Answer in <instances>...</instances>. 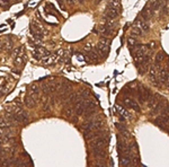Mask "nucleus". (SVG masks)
Here are the masks:
<instances>
[{"label": "nucleus", "mask_w": 169, "mask_h": 167, "mask_svg": "<svg viewBox=\"0 0 169 167\" xmlns=\"http://www.w3.org/2000/svg\"><path fill=\"white\" fill-rule=\"evenodd\" d=\"M28 95L32 97V98H34L36 102L38 101V97H39V87H38L37 85H32L31 87H29V91H28Z\"/></svg>", "instance_id": "obj_6"}, {"label": "nucleus", "mask_w": 169, "mask_h": 167, "mask_svg": "<svg viewBox=\"0 0 169 167\" xmlns=\"http://www.w3.org/2000/svg\"><path fill=\"white\" fill-rule=\"evenodd\" d=\"M157 46H158V44H157L156 42H150V43H149V45H148V49H150V50H154V49H157Z\"/></svg>", "instance_id": "obj_32"}, {"label": "nucleus", "mask_w": 169, "mask_h": 167, "mask_svg": "<svg viewBox=\"0 0 169 167\" xmlns=\"http://www.w3.org/2000/svg\"><path fill=\"white\" fill-rule=\"evenodd\" d=\"M108 51H110V42L106 38H102L97 46H96V52L98 53V56H102V58H106L108 54Z\"/></svg>", "instance_id": "obj_1"}, {"label": "nucleus", "mask_w": 169, "mask_h": 167, "mask_svg": "<svg viewBox=\"0 0 169 167\" xmlns=\"http://www.w3.org/2000/svg\"><path fill=\"white\" fill-rule=\"evenodd\" d=\"M83 49H85V51H87V52H89V51H92V50H93V44H92L90 42H87Z\"/></svg>", "instance_id": "obj_31"}, {"label": "nucleus", "mask_w": 169, "mask_h": 167, "mask_svg": "<svg viewBox=\"0 0 169 167\" xmlns=\"http://www.w3.org/2000/svg\"><path fill=\"white\" fill-rule=\"evenodd\" d=\"M120 165L123 167L132 166V160L130 155H121V157H120Z\"/></svg>", "instance_id": "obj_8"}, {"label": "nucleus", "mask_w": 169, "mask_h": 167, "mask_svg": "<svg viewBox=\"0 0 169 167\" xmlns=\"http://www.w3.org/2000/svg\"><path fill=\"white\" fill-rule=\"evenodd\" d=\"M128 43H129V48H130L131 51H133L134 46L138 44V43H136V38H135V37H132V36L128 38Z\"/></svg>", "instance_id": "obj_23"}, {"label": "nucleus", "mask_w": 169, "mask_h": 167, "mask_svg": "<svg viewBox=\"0 0 169 167\" xmlns=\"http://www.w3.org/2000/svg\"><path fill=\"white\" fill-rule=\"evenodd\" d=\"M135 26H138L139 28H141V30L143 31V33H144V32H149V30H150V26H149L148 21L143 20L142 18L136 20V25H135Z\"/></svg>", "instance_id": "obj_9"}, {"label": "nucleus", "mask_w": 169, "mask_h": 167, "mask_svg": "<svg viewBox=\"0 0 169 167\" xmlns=\"http://www.w3.org/2000/svg\"><path fill=\"white\" fill-rule=\"evenodd\" d=\"M118 11L120 10H116V9H112V8H107L105 15H104V20H114V19L117 18L118 16Z\"/></svg>", "instance_id": "obj_4"}, {"label": "nucleus", "mask_w": 169, "mask_h": 167, "mask_svg": "<svg viewBox=\"0 0 169 167\" xmlns=\"http://www.w3.org/2000/svg\"><path fill=\"white\" fill-rule=\"evenodd\" d=\"M63 114H64L67 117H71V116H73V114H75V110H73L72 106H69V107H67V109L64 110Z\"/></svg>", "instance_id": "obj_22"}, {"label": "nucleus", "mask_w": 169, "mask_h": 167, "mask_svg": "<svg viewBox=\"0 0 169 167\" xmlns=\"http://www.w3.org/2000/svg\"><path fill=\"white\" fill-rule=\"evenodd\" d=\"M0 6L3 9H8V7H9V0H0Z\"/></svg>", "instance_id": "obj_27"}, {"label": "nucleus", "mask_w": 169, "mask_h": 167, "mask_svg": "<svg viewBox=\"0 0 169 167\" xmlns=\"http://www.w3.org/2000/svg\"><path fill=\"white\" fill-rule=\"evenodd\" d=\"M33 54H34V58H35V59L39 60V59H42L43 56H49L50 52H47V50H46L45 48H43V46H36Z\"/></svg>", "instance_id": "obj_3"}, {"label": "nucleus", "mask_w": 169, "mask_h": 167, "mask_svg": "<svg viewBox=\"0 0 169 167\" xmlns=\"http://www.w3.org/2000/svg\"><path fill=\"white\" fill-rule=\"evenodd\" d=\"M72 122H73V123H78V117H77V116H73V117H72Z\"/></svg>", "instance_id": "obj_35"}, {"label": "nucleus", "mask_w": 169, "mask_h": 167, "mask_svg": "<svg viewBox=\"0 0 169 167\" xmlns=\"http://www.w3.org/2000/svg\"><path fill=\"white\" fill-rule=\"evenodd\" d=\"M65 1H67L69 5H73V3L75 2V0H65Z\"/></svg>", "instance_id": "obj_34"}, {"label": "nucleus", "mask_w": 169, "mask_h": 167, "mask_svg": "<svg viewBox=\"0 0 169 167\" xmlns=\"http://www.w3.org/2000/svg\"><path fill=\"white\" fill-rule=\"evenodd\" d=\"M98 30H99V32H100V34L103 35L104 37H108L112 35V32L113 30H111V28H108L105 24L104 25H99V27H98Z\"/></svg>", "instance_id": "obj_13"}, {"label": "nucleus", "mask_w": 169, "mask_h": 167, "mask_svg": "<svg viewBox=\"0 0 169 167\" xmlns=\"http://www.w3.org/2000/svg\"><path fill=\"white\" fill-rule=\"evenodd\" d=\"M88 53H89V59H90V60H93V61H97V60H98L99 56H98V53H97L96 51H93V50H92V51H89Z\"/></svg>", "instance_id": "obj_25"}, {"label": "nucleus", "mask_w": 169, "mask_h": 167, "mask_svg": "<svg viewBox=\"0 0 169 167\" xmlns=\"http://www.w3.org/2000/svg\"><path fill=\"white\" fill-rule=\"evenodd\" d=\"M25 62V56H16V60H15V66L16 67H21Z\"/></svg>", "instance_id": "obj_20"}, {"label": "nucleus", "mask_w": 169, "mask_h": 167, "mask_svg": "<svg viewBox=\"0 0 169 167\" xmlns=\"http://www.w3.org/2000/svg\"><path fill=\"white\" fill-rule=\"evenodd\" d=\"M159 74H160V82L161 84H166V86H168V69H160L159 71Z\"/></svg>", "instance_id": "obj_12"}, {"label": "nucleus", "mask_w": 169, "mask_h": 167, "mask_svg": "<svg viewBox=\"0 0 169 167\" xmlns=\"http://www.w3.org/2000/svg\"><path fill=\"white\" fill-rule=\"evenodd\" d=\"M164 59H165V53H164V52H158V53L156 54V58H154L156 64H160V62H161Z\"/></svg>", "instance_id": "obj_21"}, {"label": "nucleus", "mask_w": 169, "mask_h": 167, "mask_svg": "<svg viewBox=\"0 0 169 167\" xmlns=\"http://www.w3.org/2000/svg\"><path fill=\"white\" fill-rule=\"evenodd\" d=\"M43 59V62H44V64H54V63H56L59 60H60V56H57V54H49V56H43L42 58Z\"/></svg>", "instance_id": "obj_5"}, {"label": "nucleus", "mask_w": 169, "mask_h": 167, "mask_svg": "<svg viewBox=\"0 0 169 167\" xmlns=\"http://www.w3.org/2000/svg\"><path fill=\"white\" fill-rule=\"evenodd\" d=\"M3 48H5V42H3L2 40H0V51H1Z\"/></svg>", "instance_id": "obj_33"}, {"label": "nucleus", "mask_w": 169, "mask_h": 167, "mask_svg": "<svg viewBox=\"0 0 169 167\" xmlns=\"http://www.w3.org/2000/svg\"><path fill=\"white\" fill-rule=\"evenodd\" d=\"M116 110L118 111L120 113V115L123 117V119H131V114H130V112L128 111V110H125L123 106H121V105H116Z\"/></svg>", "instance_id": "obj_14"}, {"label": "nucleus", "mask_w": 169, "mask_h": 167, "mask_svg": "<svg viewBox=\"0 0 169 167\" xmlns=\"http://www.w3.org/2000/svg\"><path fill=\"white\" fill-rule=\"evenodd\" d=\"M80 1V3H83V0H79Z\"/></svg>", "instance_id": "obj_36"}, {"label": "nucleus", "mask_w": 169, "mask_h": 167, "mask_svg": "<svg viewBox=\"0 0 169 167\" xmlns=\"http://www.w3.org/2000/svg\"><path fill=\"white\" fill-rule=\"evenodd\" d=\"M132 34H133V35H135V36H142V35H143V31H142L141 28H139L138 26H134Z\"/></svg>", "instance_id": "obj_24"}, {"label": "nucleus", "mask_w": 169, "mask_h": 167, "mask_svg": "<svg viewBox=\"0 0 169 167\" xmlns=\"http://www.w3.org/2000/svg\"><path fill=\"white\" fill-rule=\"evenodd\" d=\"M162 5V0H150V5H149V8L151 10L156 11L158 10Z\"/></svg>", "instance_id": "obj_16"}, {"label": "nucleus", "mask_w": 169, "mask_h": 167, "mask_svg": "<svg viewBox=\"0 0 169 167\" xmlns=\"http://www.w3.org/2000/svg\"><path fill=\"white\" fill-rule=\"evenodd\" d=\"M92 124H93V121H89V122H86V123H83L82 125H81V131L83 132V134H87V133H89L90 131H93L92 129Z\"/></svg>", "instance_id": "obj_17"}, {"label": "nucleus", "mask_w": 169, "mask_h": 167, "mask_svg": "<svg viewBox=\"0 0 169 167\" xmlns=\"http://www.w3.org/2000/svg\"><path fill=\"white\" fill-rule=\"evenodd\" d=\"M105 149L106 148H95L93 149V154L96 158H105V156H106Z\"/></svg>", "instance_id": "obj_15"}, {"label": "nucleus", "mask_w": 169, "mask_h": 167, "mask_svg": "<svg viewBox=\"0 0 169 167\" xmlns=\"http://www.w3.org/2000/svg\"><path fill=\"white\" fill-rule=\"evenodd\" d=\"M124 104L128 106V107H130V109H133L134 111H140V106H139V104L135 102V101H133L132 98L130 97H125L124 98Z\"/></svg>", "instance_id": "obj_7"}, {"label": "nucleus", "mask_w": 169, "mask_h": 167, "mask_svg": "<svg viewBox=\"0 0 169 167\" xmlns=\"http://www.w3.org/2000/svg\"><path fill=\"white\" fill-rule=\"evenodd\" d=\"M24 104L28 107V109H34L35 107V105H36V101L34 99V98H32L28 94L25 96V98H24Z\"/></svg>", "instance_id": "obj_11"}, {"label": "nucleus", "mask_w": 169, "mask_h": 167, "mask_svg": "<svg viewBox=\"0 0 169 167\" xmlns=\"http://www.w3.org/2000/svg\"><path fill=\"white\" fill-rule=\"evenodd\" d=\"M13 45H14V43H13V41H7L6 43H5V49L6 50H11V48H13Z\"/></svg>", "instance_id": "obj_30"}, {"label": "nucleus", "mask_w": 169, "mask_h": 167, "mask_svg": "<svg viewBox=\"0 0 169 167\" xmlns=\"http://www.w3.org/2000/svg\"><path fill=\"white\" fill-rule=\"evenodd\" d=\"M23 51H24V46H19V48H17V49L13 52V54H14V56H20V54L23 53Z\"/></svg>", "instance_id": "obj_28"}, {"label": "nucleus", "mask_w": 169, "mask_h": 167, "mask_svg": "<svg viewBox=\"0 0 169 167\" xmlns=\"http://www.w3.org/2000/svg\"><path fill=\"white\" fill-rule=\"evenodd\" d=\"M50 109H51V104L49 103V97H47V102L45 101L44 102V104H43V111H50Z\"/></svg>", "instance_id": "obj_29"}, {"label": "nucleus", "mask_w": 169, "mask_h": 167, "mask_svg": "<svg viewBox=\"0 0 169 167\" xmlns=\"http://www.w3.org/2000/svg\"><path fill=\"white\" fill-rule=\"evenodd\" d=\"M153 14H154L153 10H151L149 7H146V8L141 11V18L143 19V20H146V21H148V20L151 18V16H152Z\"/></svg>", "instance_id": "obj_10"}, {"label": "nucleus", "mask_w": 169, "mask_h": 167, "mask_svg": "<svg viewBox=\"0 0 169 167\" xmlns=\"http://www.w3.org/2000/svg\"><path fill=\"white\" fill-rule=\"evenodd\" d=\"M162 107H164V104H162V103H157V104L153 106V110L151 111V116L157 115L159 112L162 110Z\"/></svg>", "instance_id": "obj_18"}, {"label": "nucleus", "mask_w": 169, "mask_h": 167, "mask_svg": "<svg viewBox=\"0 0 169 167\" xmlns=\"http://www.w3.org/2000/svg\"><path fill=\"white\" fill-rule=\"evenodd\" d=\"M14 116H15V120L17 123H26L28 121V117H27V114L26 112H24L20 107L15 109L14 111Z\"/></svg>", "instance_id": "obj_2"}, {"label": "nucleus", "mask_w": 169, "mask_h": 167, "mask_svg": "<svg viewBox=\"0 0 169 167\" xmlns=\"http://www.w3.org/2000/svg\"><path fill=\"white\" fill-rule=\"evenodd\" d=\"M108 8H112V9H116V10H120L121 9V3L118 0H111L108 6Z\"/></svg>", "instance_id": "obj_19"}, {"label": "nucleus", "mask_w": 169, "mask_h": 167, "mask_svg": "<svg viewBox=\"0 0 169 167\" xmlns=\"http://www.w3.org/2000/svg\"><path fill=\"white\" fill-rule=\"evenodd\" d=\"M75 93H70L69 95H68V96H67V97H65V99H64V101H65L67 103H70L71 101L75 99Z\"/></svg>", "instance_id": "obj_26"}]
</instances>
